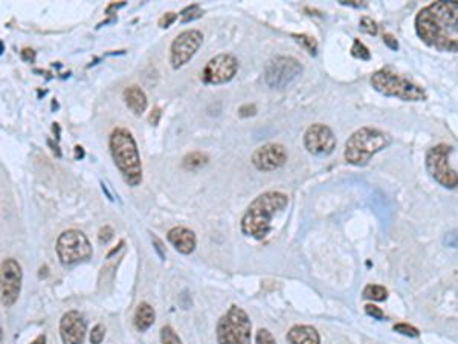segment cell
<instances>
[{
	"mask_svg": "<svg viewBox=\"0 0 458 344\" xmlns=\"http://www.w3.org/2000/svg\"><path fill=\"white\" fill-rule=\"evenodd\" d=\"M416 33L431 48L443 52L458 51V2H435L416 17Z\"/></svg>",
	"mask_w": 458,
	"mask_h": 344,
	"instance_id": "cell-1",
	"label": "cell"
},
{
	"mask_svg": "<svg viewBox=\"0 0 458 344\" xmlns=\"http://www.w3.org/2000/svg\"><path fill=\"white\" fill-rule=\"evenodd\" d=\"M289 204L287 195L281 191H266L257 196L241 218V233L252 239L262 240L271 233L272 219Z\"/></svg>",
	"mask_w": 458,
	"mask_h": 344,
	"instance_id": "cell-2",
	"label": "cell"
},
{
	"mask_svg": "<svg viewBox=\"0 0 458 344\" xmlns=\"http://www.w3.org/2000/svg\"><path fill=\"white\" fill-rule=\"evenodd\" d=\"M109 147L114 165L130 187H137L142 182V164L139 150L133 135L124 127L113 129L109 138Z\"/></svg>",
	"mask_w": 458,
	"mask_h": 344,
	"instance_id": "cell-3",
	"label": "cell"
},
{
	"mask_svg": "<svg viewBox=\"0 0 458 344\" xmlns=\"http://www.w3.org/2000/svg\"><path fill=\"white\" fill-rule=\"evenodd\" d=\"M389 144H391V138L385 132H382L379 129L364 127L348 138L344 156L351 165L361 167L368 164L376 153L387 149Z\"/></svg>",
	"mask_w": 458,
	"mask_h": 344,
	"instance_id": "cell-4",
	"label": "cell"
},
{
	"mask_svg": "<svg viewBox=\"0 0 458 344\" xmlns=\"http://www.w3.org/2000/svg\"><path fill=\"white\" fill-rule=\"evenodd\" d=\"M371 86L385 97H396L403 101H423L426 92L405 76L393 72L389 67L380 69L371 76Z\"/></svg>",
	"mask_w": 458,
	"mask_h": 344,
	"instance_id": "cell-5",
	"label": "cell"
},
{
	"mask_svg": "<svg viewBox=\"0 0 458 344\" xmlns=\"http://www.w3.org/2000/svg\"><path fill=\"white\" fill-rule=\"evenodd\" d=\"M216 335L219 344H252L249 316L239 306L232 304L219 320Z\"/></svg>",
	"mask_w": 458,
	"mask_h": 344,
	"instance_id": "cell-6",
	"label": "cell"
},
{
	"mask_svg": "<svg viewBox=\"0 0 458 344\" xmlns=\"http://www.w3.org/2000/svg\"><path fill=\"white\" fill-rule=\"evenodd\" d=\"M56 249L60 262L66 266L86 262L94 254L87 236L78 229H67L61 233L57 239Z\"/></svg>",
	"mask_w": 458,
	"mask_h": 344,
	"instance_id": "cell-7",
	"label": "cell"
},
{
	"mask_svg": "<svg viewBox=\"0 0 458 344\" xmlns=\"http://www.w3.org/2000/svg\"><path fill=\"white\" fill-rule=\"evenodd\" d=\"M449 145L439 144L427 150L425 163L426 170L434 181H437L441 187L452 190L458 187V174L449 165Z\"/></svg>",
	"mask_w": 458,
	"mask_h": 344,
	"instance_id": "cell-8",
	"label": "cell"
},
{
	"mask_svg": "<svg viewBox=\"0 0 458 344\" xmlns=\"http://www.w3.org/2000/svg\"><path fill=\"white\" fill-rule=\"evenodd\" d=\"M303 72L300 61L294 57H275L264 69V81L269 88L282 89L296 80Z\"/></svg>",
	"mask_w": 458,
	"mask_h": 344,
	"instance_id": "cell-9",
	"label": "cell"
},
{
	"mask_svg": "<svg viewBox=\"0 0 458 344\" xmlns=\"http://www.w3.org/2000/svg\"><path fill=\"white\" fill-rule=\"evenodd\" d=\"M203 43V34L198 29L183 31L174 38L170 49V63L173 69H179L194 57Z\"/></svg>",
	"mask_w": 458,
	"mask_h": 344,
	"instance_id": "cell-10",
	"label": "cell"
},
{
	"mask_svg": "<svg viewBox=\"0 0 458 344\" xmlns=\"http://www.w3.org/2000/svg\"><path fill=\"white\" fill-rule=\"evenodd\" d=\"M22 266L17 260L5 259L2 262V271H0V288H2V304L5 308L17 302L22 290Z\"/></svg>",
	"mask_w": 458,
	"mask_h": 344,
	"instance_id": "cell-11",
	"label": "cell"
},
{
	"mask_svg": "<svg viewBox=\"0 0 458 344\" xmlns=\"http://www.w3.org/2000/svg\"><path fill=\"white\" fill-rule=\"evenodd\" d=\"M237 71H239L237 58L231 54H220L206 63L202 72V80L206 84H223L231 81Z\"/></svg>",
	"mask_w": 458,
	"mask_h": 344,
	"instance_id": "cell-12",
	"label": "cell"
},
{
	"mask_svg": "<svg viewBox=\"0 0 458 344\" xmlns=\"http://www.w3.org/2000/svg\"><path fill=\"white\" fill-rule=\"evenodd\" d=\"M304 145L312 155L325 156L336 147V136L330 127L324 124H312L304 135Z\"/></svg>",
	"mask_w": 458,
	"mask_h": 344,
	"instance_id": "cell-13",
	"label": "cell"
},
{
	"mask_svg": "<svg viewBox=\"0 0 458 344\" xmlns=\"http://www.w3.org/2000/svg\"><path fill=\"white\" fill-rule=\"evenodd\" d=\"M252 164L260 172H272L282 167L287 161V151L281 144L269 142L258 147L252 155Z\"/></svg>",
	"mask_w": 458,
	"mask_h": 344,
	"instance_id": "cell-14",
	"label": "cell"
},
{
	"mask_svg": "<svg viewBox=\"0 0 458 344\" xmlns=\"http://www.w3.org/2000/svg\"><path fill=\"white\" fill-rule=\"evenodd\" d=\"M87 323L78 311H69L60 320V336L63 344H83L86 340Z\"/></svg>",
	"mask_w": 458,
	"mask_h": 344,
	"instance_id": "cell-15",
	"label": "cell"
},
{
	"mask_svg": "<svg viewBox=\"0 0 458 344\" xmlns=\"http://www.w3.org/2000/svg\"><path fill=\"white\" fill-rule=\"evenodd\" d=\"M167 239L170 242L176 251H179L180 254H191L196 249L197 239L194 231H191L189 228L185 227H174L167 234Z\"/></svg>",
	"mask_w": 458,
	"mask_h": 344,
	"instance_id": "cell-16",
	"label": "cell"
},
{
	"mask_svg": "<svg viewBox=\"0 0 458 344\" xmlns=\"http://www.w3.org/2000/svg\"><path fill=\"white\" fill-rule=\"evenodd\" d=\"M287 340L290 344H321L316 329L305 325L290 327V331L287 332Z\"/></svg>",
	"mask_w": 458,
	"mask_h": 344,
	"instance_id": "cell-17",
	"label": "cell"
},
{
	"mask_svg": "<svg viewBox=\"0 0 458 344\" xmlns=\"http://www.w3.org/2000/svg\"><path fill=\"white\" fill-rule=\"evenodd\" d=\"M124 101L135 115H142L147 109V97L139 86H130L124 90Z\"/></svg>",
	"mask_w": 458,
	"mask_h": 344,
	"instance_id": "cell-18",
	"label": "cell"
},
{
	"mask_svg": "<svg viewBox=\"0 0 458 344\" xmlns=\"http://www.w3.org/2000/svg\"><path fill=\"white\" fill-rule=\"evenodd\" d=\"M155 318H156L155 309H153L149 303H145V302L139 303V306H137L136 312H135V327L139 332L149 331V329L153 326V323H155Z\"/></svg>",
	"mask_w": 458,
	"mask_h": 344,
	"instance_id": "cell-19",
	"label": "cell"
},
{
	"mask_svg": "<svg viewBox=\"0 0 458 344\" xmlns=\"http://www.w3.org/2000/svg\"><path fill=\"white\" fill-rule=\"evenodd\" d=\"M210 156L205 151H191L183 158V168L191 172H197L208 164Z\"/></svg>",
	"mask_w": 458,
	"mask_h": 344,
	"instance_id": "cell-20",
	"label": "cell"
},
{
	"mask_svg": "<svg viewBox=\"0 0 458 344\" xmlns=\"http://www.w3.org/2000/svg\"><path fill=\"white\" fill-rule=\"evenodd\" d=\"M388 297V290L380 285H368L364 289V298H368L373 302H384Z\"/></svg>",
	"mask_w": 458,
	"mask_h": 344,
	"instance_id": "cell-21",
	"label": "cell"
},
{
	"mask_svg": "<svg viewBox=\"0 0 458 344\" xmlns=\"http://www.w3.org/2000/svg\"><path fill=\"white\" fill-rule=\"evenodd\" d=\"M292 37L303 46L305 51H307L309 54H312V56H315L316 49H318V44L315 42V38L310 37V35H305V34H292Z\"/></svg>",
	"mask_w": 458,
	"mask_h": 344,
	"instance_id": "cell-22",
	"label": "cell"
},
{
	"mask_svg": "<svg viewBox=\"0 0 458 344\" xmlns=\"http://www.w3.org/2000/svg\"><path fill=\"white\" fill-rule=\"evenodd\" d=\"M160 343L162 344H182L179 335L174 332L171 326H164L160 329Z\"/></svg>",
	"mask_w": 458,
	"mask_h": 344,
	"instance_id": "cell-23",
	"label": "cell"
},
{
	"mask_svg": "<svg viewBox=\"0 0 458 344\" xmlns=\"http://www.w3.org/2000/svg\"><path fill=\"white\" fill-rule=\"evenodd\" d=\"M351 56L359 60H370L371 58V54L368 51V48L364 43H361L359 40H355L353 46H351Z\"/></svg>",
	"mask_w": 458,
	"mask_h": 344,
	"instance_id": "cell-24",
	"label": "cell"
},
{
	"mask_svg": "<svg viewBox=\"0 0 458 344\" xmlns=\"http://www.w3.org/2000/svg\"><path fill=\"white\" fill-rule=\"evenodd\" d=\"M202 15H203V11L201 10V6H198V5H191V6L185 8V10L182 11V22L183 23L191 22V20H194V19L202 17Z\"/></svg>",
	"mask_w": 458,
	"mask_h": 344,
	"instance_id": "cell-25",
	"label": "cell"
},
{
	"mask_svg": "<svg viewBox=\"0 0 458 344\" xmlns=\"http://www.w3.org/2000/svg\"><path fill=\"white\" fill-rule=\"evenodd\" d=\"M255 344H277L273 335L267 329H258L255 335Z\"/></svg>",
	"mask_w": 458,
	"mask_h": 344,
	"instance_id": "cell-26",
	"label": "cell"
},
{
	"mask_svg": "<svg viewBox=\"0 0 458 344\" xmlns=\"http://www.w3.org/2000/svg\"><path fill=\"white\" fill-rule=\"evenodd\" d=\"M361 29L364 31L365 34H368V35H376L378 34V23L374 22L373 19L370 17H362L361 19Z\"/></svg>",
	"mask_w": 458,
	"mask_h": 344,
	"instance_id": "cell-27",
	"label": "cell"
},
{
	"mask_svg": "<svg viewBox=\"0 0 458 344\" xmlns=\"http://www.w3.org/2000/svg\"><path fill=\"white\" fill-rule=\"evenodd\" d=\"M104 336H105V327L103 325H96L94 329H92L89 336L90 344H101Z\"/></svg>",
	"mask_w": 458,
	"mask_h": 344,
	"instance_id": "cell-28",
	"label": "cell"
},
{
	"mask_svg": "<svg viewBox=\"0 0 458 344\" xmlns=\"http://www.w3.org/2000/svg\"><path fill=\"white\" fill-rule=\"evenodd\" d=\"M394 331L396 332H399L405 336H411V338H417L418 336V331L414 327V326H409L407 323H399V325H396L394 326Z\"/></svg>",
	"mask_w": 458,
	"mask_h": 344,
	"instance_id": "cell-29",
	"label": "cell"
},
{
	"mask_svg": "<svg viewBox=\"0 0 458 344\" xmlns=\"http://www.w3.org/2000/svg\"><path fill=\"white\" fill-rule=\"evenodd\" d=\"M365 312H366V316L373 317L374 320H384L385 318L384 311H382L380 308H378V306H374V304H366Z\"/></svg>",
	"mask_w": 458,
	"mask_h": 344,
	"instance_id": "cell-30",
	"label": "cell"
},
{
	"mask_svg": "<svg viewBox=\"0 0 458 344\" xmlns=\"http://www.w3.org/2000/svg\"><path fill=\"white\" fill-rule=\"evenodd\" d=\"M98 239L101 243H109V240L113 239V228L109 225H104L101 229H99Z\"/></svg>",
	"mask_w": 458,
	"mask_h": 344,
	"instance_id": "cell-31",
	"label": "cell"
},
{
	"mask_svg": "<svg viewBox=\"0 0 458 344\" xmlns=\"http://www.w3.org/2000/svg\"><path fill=\"white\" fill-rule=\"evenodd\" d=\"M257 113V107L255 104H244L239 109V117L241 118H248V117H254Z\"/></svg>",
	"mask_w": 458,
	"mask_h": 344,
	"instance_id": "cell-32",
	"label": "cell"
},
{
	"mask_svg": "<svg viewBox=\"0 0 458 344\" xmlns=\"http://www.w3.org/2000/svg\"><path fill=\"white\" fill-rule=\"evenodd\" d=\"M176 19H178V14H176V13H167V14L162 15V17L159 19V26L160 28H168L171 25V23H174Z\"/></svg>",
	"mask_w": 458,
	"mask_h": 344,
	"instance_id": "cell-33",
	"label": "cell"
},
{
	"mask_svg": "<svg viewBox=\"0 0 458 344\" xmlns=\"http://www.w3.org/2000/svg\"><path fill=\"white\" fill-rule=\"evenodd\" d=\"M384 43L388 46L389 49H393V51L399 49V43H397V40H396V38L391 34H385L384 35Z\"/></svg>",
	"mask_w": 458,
	"mask_h": 344,
	"instance_id": "cell-34",
	"label": "cell"
},
{
	"mask_svg": "<svg viewBox=\"0 0 458 344\" xmlns=\"http://www.w3.org/2000/svg\"><path fill=\"white\" fill-rule=\"evenodd\" d=\"M160 115H162V112H160L159 107H155V109L151 110L150 117H149V121L151 122L153 126H158V122H159V120H160Z\"/></svg>",
	"mask_w": 458,
	"mask_h": 344,
	"instance_id": "cell-35",
	"label": "cell"
},
{
	"mask_svg": "<svg viewBox=\"0 0 458 344\" xmlns=\"http://www.w3.org/2000/svg\"><path fill=\"white\" fill-rule=\"evenodd\" d=\"M34 57H35V52L33 49H28L26 48V49L22 51V58L25 60V61H33Z\"/></svg>",
	"mask_w": 458,
	"mask_h": 344,
	"instance_id": "cell-36",
	"label": "cell"
},
{
	"mask_svg": "<svg viewBox=\"0 0 458 344\" xmlns=\"http://www.w3.org/2000/svg\"><path fill=\"white\" fill-rule=\"evenodd\" d=\"M153 242H155V245H156V249H158V252H159V256L160 257H165V251H164V248H162V242H160L159 239H158V237H153Z\"/></svg>",
	"mask_w": 458,
	"mask_h": 344,
	"instance_id": "cell-37",
	"label": "cell"
},
{
	"mask_svg": "<svg viewBox=\"0 0 458 344\" xmlns=\"http://www.w3.org/2000/svg\"><path fill=\"white\" fill-rule=\"evenodd\" d=\"M341 5H347V6H353V8H364V6H366L365 2H346V0H341Z\"/></svg>",
	"mask_w": 458,
	"mask_h": 344,
	"instance_id": "cell-38",
	"label": "cell"
},
{
	"mask_svg": "<svg viewBox=\"0 0 458 344\" xmlns=\"http://www.w3.org/2000/svg\"><path fill=\"white\" fill-rule=\"evenodd\" d=\"M31 344H46V336L44 335H38L37 338L31 343Z\"/></svg>",
	"mask_w": 458,
	"mask_h": 344,
	"instance_id": "cell-39",
	"label": "cell"
},
{
	"mask_svg": "<svg viewBox=\"0 0 458 344\" xmlns=\"http://www.w3.org/2000/svg\"><path fill=\"white\" fill-rule=\"evenodd\" d=\"M75 150H76V156H80V158H83V155H84V153H83V147H80V145H76V147H75Z\"/></svg>",
	"mask_w": 458,
	"mask_h": 344,
	"instance_id": "cell-40",
	"label": "cell"
}]
</instances>
